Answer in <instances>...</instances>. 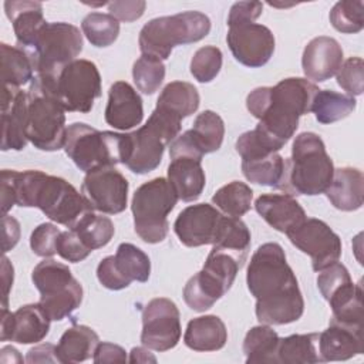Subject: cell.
<instances>
[{"label": "cell", "mask_w": 364, "mask_h": 364, "mask_svg": "<svg viewBox=\"0 0 364 364\" xmlns=\"http://www.w3.org/2000/svg\"><path fill=\"white\" fill-rule=\"evenodd\" d=\"M364 3L361 0L337 1L330 11L331 26L344 34H354L364 27Z\"/></svg>", "instance_id": "obj_43"}, {"label": "cell", "mask_w": 364, "mask_h": 364, "mask_svg": "<svg viewBox=\"0 0 364 364\" xmlns=\"http://www.w3.org/2000/svg\"><path fill=\"white\" fill-rule=\"evenodd\" d=\"M60 230L53 223L38 225L30 236V247L34 255L40 257H51L57 253V242L60 237Z\"/></svg>", "instance_id": "obj_47"}, {"label": "cell", "mask_w": 364, "mask_h": 364, "mask_svg": "<svg viewBox=\"0 0 364 364\" xmlns=\"http://www.w3.org/2000/svg\"><path fill=\"white\" fill-rule=\"evenodd\" d=\"M343 48L336 38L327 36L316 37L303 50V73L309 80L323 82L337 74L343 64Z\"/></svg>", "instance_id": "obj_21"}, {"label": "cell", "mask_w": 364, "mask_h": 364, "mask_svg": "<svg viewBox=\"0 0 364 364\" xmlns=\"http://www.w3.org/2000/svg\"><path fill=\"white\" fill-rule=\"evenodd\" d=\"M230 287L213 272L202 267L183 287V300L193 311L210 309Z\"/></svg>", "instance_id": "obj_29"}, {"label": "cell", "mask_w": 364, "mask_h": 364, "mask_svg": "<svg viewBox=\"0 0 364 364\" xmlns=\"http://www.w3.org/2000/svg\"><path fill=\"white\" fill-rule=\"evenodd\" d=\"M18 205L38 208L50 220L73 229L92 206L70 182L43 171H1V212Z\"/></svg>", "instance_id": "obj_2"}, {"label": "cell", "mask_w": 364, "mask_h": 364, "mask_svg": "<svg viewBox=\"0 0 364 364\" xmlns=\"http://www.w3.org/2000/svg\"><path fill=\"white\" fill-rule=\"evenodd\" d=\"M253 191L249 185L240 181H232L219 188L212 196V203L226 216L240 218L250 210Z\"/></svg>", "instance_id": "obj_39"}, {"label": "cell", "mask_w": 364, "mask_h": 364, "mask_svg": "<svg viewBox=\"0 0 364 364\" xmlns=\"http://www.w3.org/2000/svg\"><path fill=\"white\" fill-rule=\"evenodd\" d=\"M128 181L114 166H102L87 172L81 191L92 209L115 215L127 208Z\"/></svg>", "instance_id": "obj_16"}, {"label": "cell", "mask_w": 364, "mask_h": 364, "mask_svg": "<svg viewBox=\"0 0 364 364\" xmlns=\"http://www.w3.org/2000/svg\"><path fill=\"white\" fill-rule=\"evenodd\" d=\"M202 159L191 155H173L168 166V181L183 202L196 200L206 183Z\"/></svg>", "instance_id": "obj_25"}, {"label": "cell", "mask_w": 364, "mask_h": 364, "mask_svg": "<svg viewBox=\"0 0 364 364\" xmlns=\"http://www.w3.org/2000/svg\"><path fill=\"white\" fill-rule=\"evenodd\" d=\"M181 314L176 304L166 297L149 300L142 310L141 343L155 351H168L181 340Z\"/></svg>", "instance_id": "obj_13"}, {"label": "cell", "mask_w": 364, "mask_h": 364, "mask_svg": "<svg viewBox=\"0 0 364 364\" xmlns=\"http://www.w3.org/2000/svg\"><path fill=\"white\" fill-rule=\"evenodd\" d=\"M334 165L323 139L314 132L299 134L286 159V181L283 191L290 195H320L331 183Z\"/></svg>", "instance_id": "obj_4"}, {"label": "cell", "mask_w": 364, "mask_h": 364, "mask_svg": "<svg viewBox=\"0 0 364 364\" xmlns=\"http://www.w3.org/2000/svg\"><path fill=\"white\" fill-rule=\"evenodd\" d=\"M92 250L88 249L84 242L80 239V236L74 230H65L60 233L58 242H57V253L67 262L78 263L88 257V255Z\"/></svg>", "instance_id": "obj_48"}, {"label": "cell", "mask_w": 364, "mask_h": 364, "mask_svg": "<svg viewBox=\"0 0 364 364\" xmlns=\"http://www.w3.org/2000/svg\"><path fill=\"white\" fill-rule=\"evenodd\" d=\"M263 4L260 1H239L230 7L228 16V26L255 23V20L262 14Z\"/></svg>", "instance_id": "obj_50"}, {"label": "cell", "mask_w": 364, "mask_h": 364, "mask_svg": "<svg viewBox=\"0 0 364 364\" xmlns=\"http://www.w3.org/2000/svg\"><path fill=\"white\" fill-rule=\"evenodd\" d=\"M350 284H353L351 276L347 267L341 264L338 260L318 272L317 287L327 301L340 291H343L344 289H347Z\"/></svg>", "instance_id": "obj_45"}, {"label": "cell", "mask_w": 364, "mask_h": 364, "mask_svg": "<svg viewBox=\"0 0 364 364\" xmlns=\"http://www.w3.org/2000/svg\"><path fill=\"white\" fill-rule=\"evenodd\" d=\"M178 199L176 192L165 178H154L135 191L131 202L134 229L145 243H159L166 237L168 215Z\"/></svg>", "instance_id": "obj_8"}, {"label": "cell", "mask_w": 364, "mask_h": 364, "mask_svg": "<svg viewBox=\"0 0 364 364\" xmlns=\"http://www.w3.org/2000/svg\"><path fill=\"white\" fill-rule=\"evenodd\" d=\"M129 363H156V357L148 351V347H134L129 353Z\"/></svg>", "instance_id": "obj_55"}, {"label": "cell", "mask_w": 364, "mask_h": 364, "mask_svg": "<svg viewBox=\"0 0 364 364\" xmlns=\"http://www.w3.org/2000/svg\"><path fill=\"white\" fill-rule=\"evenodd\" d=\"M222 68V51L215 46L196 50L191 60V74L199 82H210Z\"/></svg>", "instance_id": "obj_44"}, {"label": "cell", "mask_w": 364, "mask_h": 364, "mask_svg": "<svg viewBox=\"0 0 364 364\" xmlns=\"http://www.w3.org/2000/svg\"><path fill=\"white\" fill-rule=\"evenodd\" d=\"M199 92L196 87L186 81H172L161 91L156 107L183 119L199 108Z\"/></svg>", "instance_id": "obj_33"}, {"label": "cell", "mask_w": 364, "mask_h": 364, "mask_svg": "<svg viewBox=\"0 0 364 364\" xmlns=\"http://www.w3.org/2000/svg\"><path fill=\"white\" fill-rule=\"evenodd\" d=\"M26 51L33 61L34 75H51L77 60L82 51V34L78 27L64 21L46 23Z\"/></svg>", "instance_id": "obj_11"}, {"label": "cell", "mask_w": 364, "mask_h": 364, "mask_svg": "<svg viewBox=\"0 0 364 364\" xmlns=\"http://www.w3.org/2000/svg\"><path fill=\"white\" fill-rule=\"evenodd\" d=\"M354 97L333 90H318L311 102V109L320 124H333L348 117L355 109Z\"/></svg>", "instance_id": "obj_36"}, {"label": "cell", "mask_w": 364, "mask_h": 364, "mask_svg": "<svg viewBox=\"0 0 364 364\" xmlns=\"http://www.w3.org/2000/svg\"><path fill=\"white\" fill-rule=\"evenodd\" d=\"M1 226H3V253H6L11 250L20 239V223L13 216L3 215Z\"/></svg>", "instance_id": "obj_52"}, {"label": "cell", "mask_w": 364, "mask_h": 364, "mask_svg": "<svg viewBox=\"0 0 364 364\" xmlns=\"http://www.w3.org/2000/svg\"><path fill=\"white\" fill-rule=\"evenodd\" d=\"M242 172L249 182L283 189L286 181V159L277 152L242 159Z\"/></svg>", "instance_id": "obj_31"}, {"label": "cell", "mask_w": 364, "mask_h": 364, "mask_svg": "<svg viewBox=\"0 0 364 364\" xmlns=\"http://www.w3.org/2000/svg\"><path fill=\"white\" fill-rule=\"evenodd\" d=\"M127 358V351L118 346V344H112V343H98L94 355H92V361L95 364H104V363H125Z\"/></svg>", "instance_id": "obj_51"}, {"label": "cell", "mask_w": 364, "mask_h": 364, "mask_svg": "<svg viewBox=\"0 0 364 364\" xmlns=\"http://www.w3.org/2000/svg\"><path fill=\"white\" fill-rule=\"evenodd\" d=\"M31 280L40 291L38 303L50 320H64L81 306L82 286L67 264L46 257L33 269Z\"/></svg>", "instance_id": "obj_10"}, {"label": "cell", "mask_w": 364, "mask_h": 364, "mask_svg": "<svg viewBox=\"0 0 364 364\" xmlns=\"http://www.w3.org/2000/svg\"><path fill=\"white\" fill-rule=\"evenodd\" d=\"M132 78L141 92L152 95L159 90L165 78V65L159 58L151 55H141L134 63Z\"/></svg>", "instance_id": "obj_42"}, {"label": "cell", "mask_w": 364, "mask_h": 364, "mask_svg": "<svg viewBox=\"0 0 364 364\" xmlns=\"http://www.w3.org/2000/svg\"><path fill=\"white\" fill-rule=\"evenodd\" d=\"M336 209L353 212L363 206L364 176L357 168L344 166L334 169L331 183L324 192Z\"/></svg>", "instance_id": "obj_26"}, {"label": "cell", "mask_w": 364, "mask_h": 364, "mask_svg": "<svg viewBox=\"0 0 364 364\" xmlns=\"http://www.w3.org/2000/svg\"><path fill=\"white\" fill-rule=\"evenodd\" d=\"M100 337L91 327L74 324L63 333L55 346L58 361L64 364L85 361L94 355Z\"/></svg>", "instance_id": "obj_30"}, {"label": "cell", "mask_w": 364, "mask_h": 364, "mask_svg": "<svg viewBox=\"0 0 364 364\" xmlns=\"http://www.w3.org/2000/svg\"><path fill=\"white\" fill-rule=\"evenodd\" d=\"M28 94L17 87H3L1 94V151H21L28 139L27 128Z\"/></svg>", "instance_id": "obj_20"}, {"label": "cell", "mask_w": 364, "mask_h": 364, "mask_svg": "<svg viewBox=\"0 0 364 364\" xmlns=\"http://www.w3.org/2000/svg\"><path fill=\"white\" fill-rule=\"evenodd\" d=\"M210 31V20L200 11H182L149 20L139 31V50L142 55L159 60L169 58L175 46L202 40Z\"/></svg>", "instance_id": "obj_7"}, {"label": "cell", "mask_w": 364, "mask_h": 364, "mask_svg": "<svg viewBox=\"0 0 364 364\" xmlns=\"http://www.w3.org/2000/svg\"><path fill=\"white\" fill-rule=\"evenodd\" d=\"M64 151L84 172L117 164L125 165L129 155V135L98 131L84 122H74L67 128Z\"/></svg>", "instance_id": "obj_6"}, {"label": "cell", "mask_w": 364, "mask_h": 364, "mask_svg": "<svg viewBox=\"0 0 364 364\" xmlns=\"http://www.w3.org/2000/svg\"><path fill=\"white\" fill-rule=\"evenodd\" d=\"M226 41L235 60L250 68L264 65L274 53L273 33L257 23L230 26Z\"/></svg>", "instance_id": "obj_17"}, {"label": "cell", "mask_w": 364, "mask_h": 364, "mask_svg": "<svg viewBox=\"0 0 364 364\" xmlns=\"http://www.w3.org/2000/svg\"><path fill=\"white\" fill-rule=\"evenodd\" d=\"M27 94V139L40 151L51 152L64 148L67 134L65 109L34 82L30 84Z\"/></svg>", "instance_id": "obj_12"}, {"label": "cell", "mask_w": 364, "mask_h": 364, "mask_svg": "<svg viewBox=\"0 0 364 364\" xmlns=\"http://www.w3.org/2000/svg\"><path fill=\"white\" fill-rule=\"evenodd\" d=\"M151 274L148 255L132 243H121L115 256L104 257L97 267L100 283L109 290H122L131 282H146Z\"/></svg>", "instance_id": "obj_14"}, {"label": "cell", "mask_w": 364, "mask_h": 364, "mask_svg": "<svg viewBox=\"0 0 364 364\" xmlns=\"http://www.w3.org/2000/svg\"><path fill=\"white\" fill-rule=\"evenodd\" d=\"M50 321L40 303L21 306L14 313L1 309L0 340L18 344L38 343L48 334Z\"/></svg>", "instance_id": "obj_19"}, {"label": "cell", "mask_w": 364, "mask_h": 364, "mask_svg": "<svg viewBox=\"0 0 364 364\" xmlns=\"http://www.w3.org/2000/svg\"><path fill=\"white\" fill-rule=\"evenodd\" d=\"M81 30L94 47L111 46L119 34V23L109 13H90L81 21Z\"/></svg>", "instance_id": "obj_40"}, {"label": "cell", "mask_w": 364, "mask_h": 364, "mask_svg": "<svg viewBox=\"0 0 364 364\" xmlns=\"http://www.w3.org/2000/svg\"><path fill=\"white\" fill-rule=\"evenodd\" d=\"M256 212L276 230L290 233L300 226L307 215L290 193H263L255 200Z\"/></svg>", "instance_id": "obj_23"}, {"label": "cell", "mask_w": 364, "mask_h": 364, "mask_svg": "<svg viewBox=\"0 0 364 364\" xmlns=\"http://www.w3.org/2000/svg\"><path fill=\"white\" fill-rule=\"evenodd\" d=\"M363 350V327L330 323V326L318 334L321 361H344L361 354Z\"/></svg>", "instance_id": "obj_24"}, {"label": "cell", "mask_w": 364, "mask_h": 364, "mask_svg": "<svg viewBox=\"0 0 364 364\" xmlns=\"http://www.w3.org/2000/svg\"><path fill=\"white\" fill-rule=\"evenodd\" d=\"M317 92V85L299 77L284 78L274 87H259L250 91L246 107L259 119L255 129L274 152H279L294 135L299 118L310 112Z\"/></svg>", "instance_id": "obj_3"}, {"label": "cell", "mask_w": 364, "mask_h": 364, "mask_svg": "<svg viewBox=\"0 0 364 364\" xmlns=\"http://www.w3.org/2000/svg\"><path fill=\"white\" fill-rule=\"evenodd\" d=\"M277 364L323 363L318 353V333L291 334L279 340Z\"/></svg>", "instance_id": "obj_32"}, {"label": "cell", "mask_w": 364, "mask_h": 364, "mask_svg": "<svg viewBox=\"0 0 364 364\" xmlns=\"http://www.w3.org/2000/svg\"><path fill=\"white\" fill-rule=\"evenodd\" d=\"M31 82L55 98L68 112L87 114L101 97L100 71L92 61L84 58L65 64L51 75H34Z\"/></svg>", "instance_id": "obj_5"}, {"label": "cell", "mask_w": 364, "mask_h": 364, "mask_svg": "<svg viewBox=\"0 0 364 364\" xmlns=\"http://www.w3.org/2000/svg\"><path fill=\"white\" fill-rule=\"evenodd\" d=\"M104 118L108 125L121 131L141 124L144 118L142 100L132 85L125 81H117L109 87Z\"/></svg>", "instance_id": "obj_22"}, {"label": "cell", "mask_w": 364, "mask_h": 364, "mask_svg": "<svg viewBox=\"0 0 364 364\" xmlns=\"http://www.w3.org/2000/svg\"><path fill=\"white\" fill-rule=\"evenodd\" d=\"M279 334L269 326L262 324L252 327L243 340V353L246 363L253 364H277Z\"/></svg>", "instance_id": "obj_34"}, {"label": "cell", "mask_w": 364, "mask_h": 364, "mask_svg": "<svg viewBox=\"0 0 364 364\" xmlns=\"http://www.w3.org/2000/svg\"><path fill=\"white\" fill-rule=\"evenodd\" d=\"M26 361L30 364H33V363H60L58 357H57V347L50 343L38 344L28 350Z\"/></svg>", "instance_id": "obj_53"}, {"label": "cell", "mask_w": 364, "mask_h": 364, "mask_svg": "<svg viewBox=\"0 0 364 364\" xmlns=\"http://www.w3.org/2000/svg\"><path fill=\"white\" fill-rule=\"evenodd\" d=\"M4 11L13 24L18 47L27 50L47 23L43 16V4L40 1L7 0L4 1Z\"/></svg>", "instance_id": "obj_27"}, {"label": "cell", "mask_w": 364, "mask_h": 364, "mask_svg": "<svg viewBox=\"0 0 364 364\" xmlns=\"http://www.w3.org/2000/svg\"><path fill=\"white\" fill-rule=\"evenodd\" d=\"M1 77L3 84L17 87L27 84L34 78V67L30 55L21 47H13L1 43Z\"/></svg>", "instance_id": "obj_35"}, {"label": "cell", "mask_w": 364, "mask_h": 364, "mask_svg": "<svg viewBox=\"0 0 364 364\" xmlns=\"http://www.w3.org/2000/svg\"><path fill=\"white\" fill-rule=\"evenodd\" d=\"M364 63L360 57H350L346 60L337 71V84L347 92L350 97L361 95L364 88Z\"/></svg>", "instance_id": "obj_46"}, {"label": "cell", "mask_w": 364, "mask_h": 364, "mask_svg": "<svg viewBox=\"0 0 364 364\" xmlns=\"http://www.w3.org/2000/svg\"><path fill=\"white\" fill-rule=\"evenodd\" d=\"M1 282H3V306L1 309H7L9 303V293L13 286V277H14V269L10 260L6 257V255L1 259Z\"/></svg>", "instance_id": "obj_54"}, {"label": "cell", "mask_w": 364, "mask_h": 364, "mask_svg": "<svg viewBox=\"0 0 364 364\" xmlns=\"http://www.w3.org/2000/svg\"><path fill=\"white\" fill-rule=\"evenodd\" d=\"M213 247L232 255L243 264L250 249V230L240 218L225 216Z\"/></svg>", "instance_id": "obj_37"}, {"label": "cell", "mask_w": 364, "mask_h": 364, "mask_svg": "<svg viewBox=\"0 0 364 364\" xmlns=\"http://www.w3.org/2000/svg\"><path fill=\"white\" fill-rule=\"evenodd\" d=\"M290 242L311 259L314 272H320L341 256V239L323 220L307 218L300 226L287 233Z\"/></svg>", "instance_id": "obj_15"}, {"label": "cell", "mask_w": 364, "mask_h": 364, "mask_svg": "<svg viewBox=\"0 0 364 364\" xmlns=\"http://www.w3.org/2000/svg\"><path fill=\"white\" fill-rule=\"evenodd\" d=\"M108 11L117 20L131 23L138 20L146 7V3L142 0H122V1H111L107 3Z\"/></svg>", "instance_id": "obj_49"}, {"label": "cell", "mask_w": 364, "mask_h": 364, "mask_svg": "<svg viewBox=\"0 0 364 364\" xmlns=\"http://www.w3.org/2000/svg\"><path fill=\"white\" fill-rule=\"evenodd\" d=\"M181 118L155 107L146 124L129 132V155L127 168L138 175L156 169L162 161L165 148L178 136Z\"/></svg>", "instance_id": "obj_9"}, {"label": "cell", "mask_w": 364, "mask_h": 364, "mask_svg": "<svg viewBox=\"0 0 364 364\" xmlns=\"http://www.w3.org/2000/svg\"><path fill=\"white\" fill-rule=\"evenodd\" d=\"M246 283L256 299L255 313L262 324H289L303 316V294L279 243L257 247L247 267Z\"/></svg>", "instance_id": "obj_1"}, {"label": "cell", "mask_w": 364, "mask_h": 364, "mask_svg": "<svg viewBox=\"0 0 364 364\" xmlns=\"http://www.w3.org/2000/svg\"><path fill=\"white\" fill-rule=\"evenodd\" d=\"M226 341V326L215 314L192 318L183 334L185 346L193 351H218L225 347Z\"/></svg>", "instance_id": "obj_28"}, {"label": "cell", "mask_w": 364, "mask_h": 364, "mask_svg": "<svg viewBox=\"0 0 364 364\" xmlns=\"http://www.w3.org/2000/svg\"><path fill=\"white\" fill-rule=\"evenodd\" d=\"M223 215L209 203L185 208L173 223L179 242L188 247L213 245L219 236Z\"/></svg>", "instance_id": "obj_18"}, {"label": "cell", "mask_w": 364, "mask_h": 364, "mask_svg": "<svg viewBox=\"0 0 364 364\" xmlns=\"http://www.w3.org/2000/svg\"><path fill=\"white\" fill-rule=\"evenodd\" d=\"M71 230H74L84 242V245L91 250L108 245L115 233L112 220L107 216L95 213H88Z\"/></svg>", "instance_id": "obj_41"}, {"label": "cell", "mask_w": 364, "mask_h": 364, "mask_svg": "<svg viewBox=\"0 0 364 364\" xmlns=\"http://www.w3.org/2000/svg\"><path fill=\"white\" fill-rule=\"evenodd\" d=\"M189 132L198 149L203 155H206L216 152L222 146L225 136V124L219 114L206 109L195 118L193 127L189 129Z\"/></svg>", "instance_id": "obj_38"}]
</instances>
